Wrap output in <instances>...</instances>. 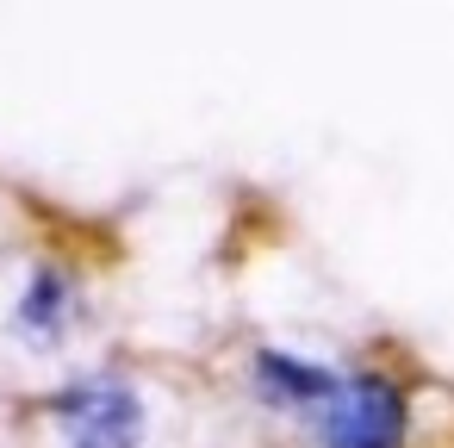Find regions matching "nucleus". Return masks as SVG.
I'll use <instances>...</instances> for the list:
<instances>
[{
  "instance_id": "obj_3",
  "label": "nucleus",
  "mask_w": 454,
  "mask_h": 448,
  "mask_svg": "<svg viewBox=\"0 0 454 448\" xmlns=\"http://www.w3.org/2000/svg\"><path fill=\"white\" fill-rule=\"evenodd\" d=\"M255 386H262L268 405H324L342 380L330 367H311V361H293L280 349H262L255 355Z\"/></svg>"
},
{
  "instance_id": "obj_2",
  "label": "nucleus",
  "mask_w": 454,
  "mask_h": 448,
  "mask_svg": "<svg viewBox=\"0 0 454 448\" xmlns=\"http://www.w3.org/2000/svg\"><path fill=\"white\" fill-rule=\"evenodd\" d=\"M51 417L69 448H137L144 442V405L119 380H82L51 398Z\"/></svg>"
},
{
  "instance_id": "obj_4",
  "label": "nucleus",
  "mask_w": 454,
  "mask_h": 448,
  "mask_svg": "<svg viewBox=\"0 0 454 448\" xmlns=\"http://www.w3.org/2000/svg\"><path fill=\"white\" fill-rule=\"evenodd\" d=\"M63 318H69V280H63L57 268H38L32 287H26V299H20V330H32V336H57Z\"/></svg>"
},
{
  "instance_id": "obj_1",
  "label": "nucleus",
  "mask_w": 454,
  "mask_h": 448,
  "mask_svg": "<svg viewBox=\"0 0 454 448\" xmlns=\"http://www.w3.org/2000/svg\"><path fill=\"white\" fill-rule=\"evenodd\" d=\"M411 405L404 386L386 373H355L317 405V442L324 448H404Z\"/></svg>"
}]
</instances>
